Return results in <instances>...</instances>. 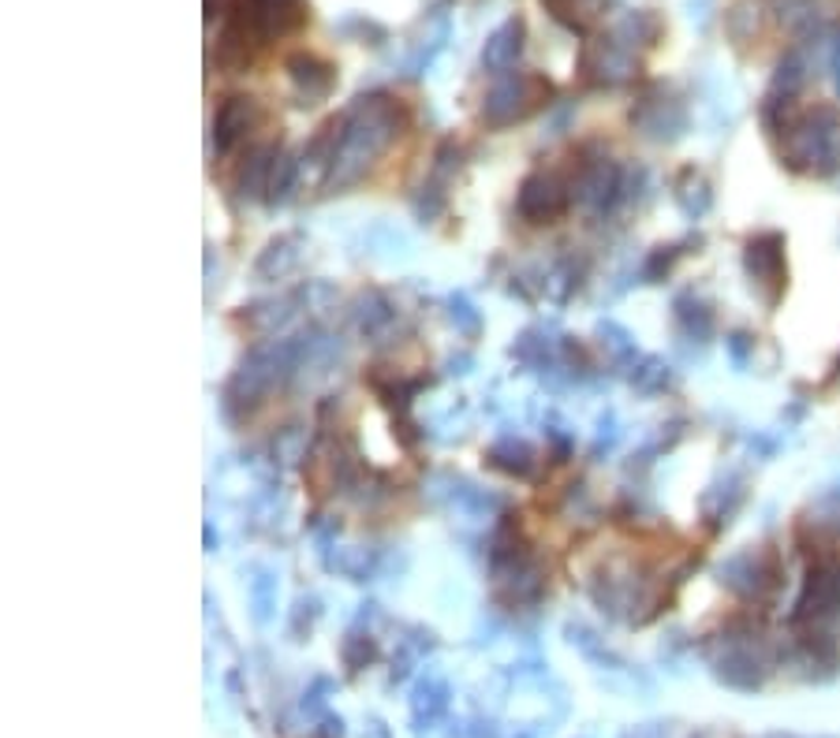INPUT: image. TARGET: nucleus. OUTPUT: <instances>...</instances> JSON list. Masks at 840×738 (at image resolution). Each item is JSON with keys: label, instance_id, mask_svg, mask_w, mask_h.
Listing matches in <instances>:
<instances>
[{"label": "nucleus", "instance_id": "f257e3e1", "mask_svg": "<svg viewBox=\"0 0 840 738\" xmlns=\"http://www.w3.org/2000/svg\"><path fill=\"white\" fill-rule=\"evenodd\" d=\"M546 94L549 87L541 79H535V75H501V79L494 82V90L486 94L482 116L489 124L505 127L512 120H524L527 112H535Z\"/></svg>", "mask_w": 840, "mask_h": 738}, {"label": "nucleus", "instance_id": "f03ea898", "mask_svg": "<svg viewBox=\"0 0 840 738\" xmlns=\"http://www.w3.org/2000/svg\"><path fill=\"white\" fill-rule=\"evenodd\" d=\"M289 75L295 82V90H300V105H318L325 101L329 94H333V82H336V71L333 63L311 57V52H295L289 60Z\"/></svg>", "mask_w": 840, "mask_h": 738}, {"label": "nucleus", "instance_id": "7ed1b4c3", "mask_svg": "<svg viewBox=\"0 0 840 738\" xmlns=\"http://www.w3.org/2000/svg\"><path fill=\"white\" fill-rule=\"evenodd\" d=\"M449 682L441 676H422L411 690V724L414 731H430L433 724H441V716L449 712Z\"/></svg>", "mask_w": 840, "mask_h": 738}, {"label": "nucleus", "instance_id": "20e7f679", "mask_svg": "<svg viewBox=\"0 0 840 738\" xmlns=\"http://www.w3.org/2000/svg\"><path fill=\"white\" fill-rule=\"evenodd\" d=\"M781 235H759L748 243V273L759 284H784V250Z\"/></svg>", "mask_w": 840, "mask_h": 738}, {"label": "nucleus", "instance_id": "39448f33", "mask_svg": "<svg viewBox=\"0 0 840 738\" xmlns=\"http://www.w3.org/2000/svg\"><path fill=\"white\" fill-rule=\"evenodd\" d=\"M254 116H258V101L254 98H228L225 105L217 109L214 116V138H217V149H232L243 138V131L254 124Z\"/></svg>", "mask_w": 840, "mask_h": 738}, {"label": "nucleus", "instance_id": "423d86ee", "mask_svg": "<svg viewBox=\"0 0 840 738\" xmlns=\"http://www.w3.org/2000/svg\"><path fill=\"white\" fill-rule=\"evenodd\" d=\"M565 206V195H560L557 179L553 176H530L524 184V195H519V209H524V217L530 220H549L553 213H560Z\"/></svg>", "mask_w": 840, "mask_h": 738}, {"label": "nucleus", "instance_id": "0eeeda50", "mask_svg": "<svg viewBox=\"0 0 840 738\" xmlns=\"http://www.w3.org/2000/svg\"><path fill=\"white\" fill-rule=\"evenodd\" d=\"M519 52H524V19H508V23L497 27L494 38L486 41L482 63L501 75V71H508L519 60Z\"/></svg>", "mask_w": 840, "mask_h": 738}, {"label": "nucleus", "instance_id": "6e6552de", "mask_svg": "<svg viewBox=\"0 0 840 738\" xmlns=\"http://www.w3.org/2000/svg\"><path fill=\"white\" fill-rule=\"evenodd\" d=\"M489 459H494V466H501V470H508V474H519V478L530 474V466H535V452H530L524 441H512V436L497 444L494 452H489Z\"/></svg>", "mask_w": 840, "mask_h": 738}, {"label": "nucleus", "instance_id": "1a4fd4ad", "mask_svg": "<svg viewBox=\"0 0 840 738\" xmlns=\"http://www.w3.org/2000/svg\"><path fill=\"white\" fill-rule=\"evenodd\" d=\"M340 652H344L348 671L355 676V671H363L370 660L378 657V646H374V638H370V634H359V630H352V634L344 638V649H340Z\"/></svg>", "mask_w": 840, "mask_h": 738}, {"label": "nucleus", "instance_id": "9d476101", "mask_svg": "<svg viewBox=\"0 0 840 738\" xmlns=\"http://www.w3.org/2000/svg\"><path fill=\"white\" fill-rule=\"evenodd\" d=\"M292 262H295V250H289V239L270 243V246H265V254H262V262H258V273H262V276H270L273 269L284 273Z\"/></svg>", "mask_w": 840, "mask_h": 738}, {"label": "nucleus", "instance_id": "9b49d317", "mask_svg": "<svg viewBox=\"0 0 840 738\" xmlns=\"http://www.w3.org/2000/svg\"><path fill=\"white\" fill-rule=\"evenodd\" d=\"M452 321H460V325H463V333H478V325H482V317H478L475 314V306L471 303H467V298H452Z\"/></svg>", "mask_w": 840, "mask_h": 738}]
</instances>
